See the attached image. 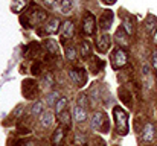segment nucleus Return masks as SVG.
I'll use <instances>...</instances> for the list:
<instances>
[{"label":"nucleus","mask_w":157,"mask_h":146,"mask_svg":"<svg viewBox=\"0 0 157 146\" xmlns=\"http://www.w3.org/2000/svg\"><path fill=\"white\" fill-rule=\"evenodd\" d=\"M113 117H114V126H116V133L119 136H127L128 134V114L127 111H124L121 107H114L113 108Z\"/></svg>","instance_id":"1"},{"label":"nucleus","mask_w":157,"mask_h":146,"mask_svg":"<svg viewBox=\"0 0 157 146\" xmlns=\"http://www.w3.org/2000/svg\"><path fill=\"white\" fill-rule=\"evenodd\" d=\"M46 18H48L46 11L41 9V8H38V6H34L32 11H28V21H26L23 26H25V28H31V26H34V24L43 23Z\"/></svg>","instance_id":"2"},{"label":"nucleus","mask_w":157,"mask_h":146,"mask_svg":"<svg viewBox=\"0 0 157 146\" xmlns=\"http://www.w3.org/2000/svg\"><path fill=\"white\" fill-rule=\"evenodd\" d=\"M127 61H128V55L122 47H116L113 50V53L110 55V62H111V67L114 70L122 69L127 64Z\"/></svg>","instance_id":"3"},{"label":"nucleus","mask_w":157,"mask_h":146,"mask_svg":"<svg viewBox=\"0 0 157 146\" xmlns=\"http://www.w3.org/2000/svg\"><path fill=\"white\" fill-rule=\"evenodd\" d=\"M90 126L93 129H96V131H101V133H105L108 129V120H107V117H105V114L102 111H96L92 116Z\"/></svg>","instance_id":"4"},{"label":"nucleus","mask_w":157,"mask_h":146,"mask_svg":"<svg viewBox=\"0 0 157 146\" xmlns=\"http://www.w3.org/2000/svg\"><path fill=\"white\" fill-rule=\"evenodd\" d=\"M72 82L76 85V87H84L86 82H87V72L81 67H76V69H72L70 73H69Z\"/></svg>","instance_id":"5"},{"label":"nucleus","mask_w":157,"mask_h":146,"mask_svg":"<svg viewBox=\"0 0 157 146\" xmlns=\"http://www.w3.org/2000/svg\"><path fill=\"white\" fill-rule=\"evenodd\" d=\"M96 31V21H95V15L93 14H86L84 21H82V32L84 35H93Z\"/></svg>","instance_id":"6"},{"label":"nucleus","mask_w":157,"mask_h":146,"mask_svg":"<svg viewBox=\"0 0 157 146\" xmlns=\"http://www.w3.org/2000/svg\"><path fill=\"white\" fill-rule=\"evenodd\" d=\"M113 20H114V15H113L111 11H108V9L102 11V14L99 17V26H101V29L102 31H108L111 28V24H113Z\"/></svg>","instance_id":"7"},{"label":"nucleus","mask_w":157,"mask_h":146,"mask_svg":"<svg viewBox=\"0 0 157 146\" xmlns=\"http://www.w3.org/2000/svg\"><path fill=\"white\" fill-rule=\"evenodd\" d=\"M110 44H111V38H110V35H101L98 40H96V50L99 52V53H107L108 52V49H110Z\"/></svg>","instance_id":"8"},{"label":"nucleus","mask_w":157,"mask_h":146,"mask_svg":"<svg viewBox=\"0 0 157 146\" xmlns=\"http://www.w3.org/2000/svg\"><path fill=\"white\" fill-rule=\"evenodd\" d=\"M154 139V125L153 123H147L140 133V140L144 143H151Z\"/></svg>","instance_id":"9"},{"label":"nucleus","mask_w":157,"mask_h":146,"mask_svg":"<svg viewBox=\"0 0 157 146\" xmlns=\"http://www.w3.org/2000/svg\"><path fill=\"white\" fill-rule=\"evenodd\" d=\"M72 116H73V120L78 122V123L86 122L87 117H89L86 108H82V107H79V105H75V107H73V110H72Z\"/></svg>","instance_id":"10"},{"label":"nucleus","mask_w":157,"mask_h":146,"mask_svg":"<svg viewBox=\"0 0 157 146\" xmlns=\"http://www.w3.org/2000/svg\"><path fill=\"white\" fill-rule=\"evenodd\" d=\"M61 28H63V31H61L63 41H64V40H72V38H73V31H75L73 21H72V20H67V21H64V23L61 24Z\"/></svg>","instance_id":"11"},{"label":"nucleus","mask_w":157,"mask_h":146,"mask_svg":"<svg viewBox=\"0 0 157 146\" xmlns=\"http://www.w3.org/2000/svg\"><path fill=\"white\" fill-rule=\"evenodd\" d=\"M25 85H28V90H23L25 96L28 99H35L37 93H38V87L34 81H25Z\"/></svg>","instance_id":"12"},{"label":"nucleus","mask_w":157,"mask_h":146,"mask_svg":"<svg viewBox=\"0 0 157 146\" xmlns=\"http://www.w3.org/2000/svg\"><path fill=\"white\" fill-rule=\"evenodd\" d=\"M40 122H41V125H43L44 128L52 126V123L55 122V114H53L51 110H49V111H43V114H41V117H40Z\"/></svg>","instance_id":"13"},{"label":"nucleus","mask_w":157,"mask_h":146,"mask_svg":"<svg viewBox=\"0 0 157 146\" xmlns=\"http://www.w3.org/2000/svg\"><path fill=\"white\" fill-rule=\"evenodd\" d=\"M145 28H147V31H148L151 35H154L157 32V18L154 15H148V17H147V20H145Z\"/></svg>","instance_id":"14"},{"label":"nucleus","mask_w":157,"mask_h":146,"mask_svg":"<svg viewBox=\"0 0 157 146\" xmlns=\"http://www.w3.org/2000/svg\"><path fill=\"white\" fill-rule=\"evenodd\" d=\"M59 26H61V21H59V18H52V20H49V23L46 24V34H56L58 31H59Z\"/></svg>","instance_id":"15"},{"label":"nucleus","mask_w":157,"mask_h":146,"mask_svg":"<svg viewBox=\"0 0 157 146\" xmlns=\"http://www.w3.org/2000/svg\"><path fill=\"white\" fill-rule=\"evenodd\" d=\"M28 5H29V0H14V3H12L11 9H12L15 14H20V12H21Z\"/></svg>","instance_id":"16"},{"label":"nucleus","mask_w":157,"mask_h":146,"mask_svg":"<svg viewBox=\"0 0 157 146\" xmlns=\"http://www.w3.org/2000/svg\"><path fill=\"white\" fill-rule=\"evenodd\" d=\"M63 139H64V128H63V126H58V128L55 129L53 137H52L53 146H59V143H61V140H63Z\"/></svg>","instance_id":"17"},{"label":"nucleus","mask_w":157,"mask_h":146,"mask_svg":"<svg viewBox=\"0 0 157 146\" xmlns=\"http://www.w3.org/2000/svg\"><path fill=\"white\" fill-rule=\"evenodd\" d=\"M90 55H92V43L87 41V40L81 41V56L87 59Z\"/></svg>","instance_id":"18"},{"label":"nucleus","mask_w":157,"mask_h":146,"mask_svg":"<svg viewBox=\"0 0 157 146\" xmlns=\"http://www.w3.org/2000/svg\"><path fill=\"white\" fill-rule=\"evenodd\" d=\"M114 40L119 43V46H127V32H124V28H119L117 31H116V37H114Z\"/></svg>","instance_id":"19"},{"label":"nucleus","mask_w":157,"mask_h":146,"mask_svg":"<svg viewBox=\"0 0 157 146\" xmlns=\"http://www.w3.org/2000/svg\"><path fill=\"white\" fill-rule=\"evenodd\" d=\"M43 46L46 47V50H48L49 53H52V55H58V53H59V50H58V44H56L53 40H46V41L43 43Z\"/></svg>","instance_id":"20"},{"label":"nucleus","mask_w":157,"mask_h":146,"mask_svg":"<svg viewBox=\"0 0 157 146\" xmlns=\"http://www.w3.org/2000/svg\"><path fill=\"white\" fill-rule=\"evenodd\" d=\"M73 8V2L72 0H59V9L64 14H69Z\"/></svg>","instance_id":"21"},{"label":"nucleus","mask_w":157,"mask_h":146,"mask_svg":"<svg viewBox=\"0 0 157 146\" xmlns=\"http://www.w3.org/2000/svg\"><path fill=\"white\" fill-rule=\"evenodd\" d=\"M66 105H67V97H59V100L55 103V113L59 114L66 110Z\"/></svg>","instance_id":"22"},{"label":"nucleus","mask_w":157,"mask_h":146,"mask_svg":"<svg viewBox=\"0 0 157 146\" xmlns=\"http://www.w3.org/2000/svg\"><path fill=\"white\" fill-rule=\"evenodd\" d=\"M58 119H59V122H61L63 125H66V128H69V126H70V113L63 111V113H59V114H58Z\"/></svg>","instance_id":"23"},{"label":"nucleus","mask_w":157,"mask_h":146,"mask_svg":"<svg viewBox=\"0 0 157 146\" xmlns=\"http://www.w3.org/2000/svg\"><path fill=\"white\" fill-rule=\"evenodd\" d=\"M66 56L69 61H75L76 59V47L75 46H67L66 47Z\"/></svg>","instance_id":"24"},{"label":"nucleus","mask_w":157,"mask_h":146,"mask_svg":"<svg viewBox=\"0 0 157 146\" xmlns=\"http://www.w3.org/2000/svg\"><path fill=\"white\" fill-rule=\"evenodd\" d=\"M31 113H32L34 116H40V114H43V102H41V100H37V102L34 103Z\"/></svg>","instance_id":"25"},{"label":"nucleus","mask_w":157,"mask_h":146,"mask_svg":"<svg viewBox=\"0 0 157 146\" xmlns=\"http://www.w3.org/2000/svg\"><path fill=\"white\" fill-rule=\"evenodd\" d=\"M59 93L58 92H52V93H49V96H48V103L49 105H55L58 100H59Z\"/></svg>","instance_id":"26"},{"label":"nucleus","mask_w":157,"mask_h":146,"mask_svg":"<svg viewBox=\"0 0 157 146\" xmlns=\"http://www.w3.org/2000/svg\"><path fill=\"white\" fill-rule=\"evenodd\" d=\"M76 105H79V107H82V108H86V107H89V99L86 95H79L78 96V103Z\"/></svg>","instance_id":"27"},{"label":"nucleus","mask_w":157,"mask_h":146,"mask_svg":"<svg viewBox=\"0 0 157 146\" xmlns=\"http://www.w3.org/2000/svg\"><path fill=\"white\" fill-rule=\"evenodd\" d=\"M75 142L79 146H86V142H87V140H86V137H84L82 134H76V136H75Z\"/></svg>","instance_id":"28"},{"label":"nucleus","mask_w":157,"mask_h":146,"mask_svg":"<svg viewBox=\"0 0 157 146\" xmlns=\"http://www.w3.org/2000/svg\"><path fill=\"white\" fill-rule=\"evenodd\" d=\"M52 85H53L52 75H46V76H44V87H52Z\"/></svg>","instance_id":"29"},{"label":"nucleus","mask_w":157,"mask_h":146,"mask_svg":"<svg viewBox=\"0 0 157 146\" xmlns=\"http://www.w3.org/2000/svg\"><path fill=\"white\" fill-rule=\"evenodd\" d=\"M151 64H153L154 70L157 72V47H154V50H153V58H151Z\"/></svg>","instance_id":"30"},{"label":"nucleus","mask_w":157,"mask_h":146,"mask_svg":"<svg viewBox=\"0 0 157 146\" xmlns=\"http://www.w3.org/2000/svg\"><path fill=\"white\" fill-rule=\"evenodd\" d=\"M43 3H44V5H46L49 9L56 8V5H58V3H56V0H43Z\"/></svg>","instance_id":"31"},{"label":"nucleus","mask_w":157,"mask_h":146,"mask_svg":"<svg viewBox=\"0 0 157 146\" xmlns=\"http://www.w3.org/2000/svg\"><path fill=\"white\" fill-rule=\"evenodd\" d=\"M105 5H113V3H116V0H102Z\"/></svg>","instance_id":"32"},{"label":"nucleus","mask_w":157,"mask_h":146,"mask_svg":"<svg viewBox=\"0 0 157 146\" xmlns=\"http://www.w3.org/2000/svg\"><path fill=\"white\" fill-rule=\"evenodd\" d=\"M23 146H34V143H25Z\"/></svg>","instance_id":"33"}]
</instances>
